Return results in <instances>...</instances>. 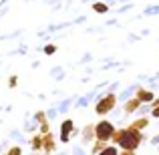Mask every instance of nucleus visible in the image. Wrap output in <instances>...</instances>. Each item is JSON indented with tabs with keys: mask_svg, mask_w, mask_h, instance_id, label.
I'll return each instance as SVG.
<instances>
[{
	"mask_svg": "<svg viewBox=\"0 0 159 155\" xmlns=\"http://www.w3.org/2000/svg\"><path fill=\"white\" fill-rule=\"evenodd\" d=\"M57 151V139H54L52 133H47L43 135V153L44 155H52Z\"/></svg>",
	"mask_w": 159,
	"mask_h": 155,
	"instance_id": "6",
	"label": "nucleus"
},
{
	"mask_svg": "<svg viewBox=\"0 0 159 155\" xmlns=\"http://www.w3.org/2000/svg\"><path fill=\"white\" fill-rule=\"evenodd\" d=\"M141 107H143V103H141L139 99L135 97V95H133L131 99H127V101H125V105H123V109H125V115H133V113H137Z\"/></svg>",
	"mask_w": 159,
	"mask_h": 155,
	"instance_id": "7",
	"label": "nucleus"
},
{
	"mask_svg": "<svg viewBox=\"0 0 159 155\" xmlns=\"http://www.w3.org/2000/svg\"><path fill=\"white\" fill-rule=\"evenodd\" d=\"M149 111H151V117L159 119V107H153V109H149Z\"/></svg>",
	"mask_w": 159,
	"mask_h": 155,
	"instance_id": "18",
	"label": "nucleus"
},
{
	"mask_svg": "<svg viewBox=\"0 0 159 155\" xmlns=\"http://www.w3.org/2000/svg\"><path fill=\"white\" fill-rule=\"evenodd\" d=\"M119 155H137V153H135V151H127V149H121Z\"/></svg>",
	"mask_w": 159,
	"mask_h": 155,
	"instance_id": "20",
	"label": "nucleus"
},
{
	"mask_svg": "<svg viewBox=\"0 0 159 155\" xmlns=\"http://www.w3.org/2000/svg\"><path fill=\"white\" fill-rule=\"evenodd\" d=\"M153 107H159V99H153V103L149 105V109H153Z\"/></svg>",
	"mask_w": 159,
	"mask_h": 155,
	"instance_id": "21",
	"label": "nucleus"
},
{
	"mask_svg": "<svg viewBox=\"0 0 159 155\" xmlns=\"http://www.w3.org/2000/svg\"><path fill=\"white\" fill-rule=\"evenodd\" d=\"M93 10L97 12V14H105V12L109 10V6H107L105 2H95L93 4Z\"/></svg>",
	"mask_w": 159,
	"mask_h": 155,
	"instance_id": "14",
	"label": "nucleus"
},
{
	"mask_svg": "<svg viewBox=\"0 0 159 155\" xmlns=\"http://www.w3.org/2000/svg\"><path fill=\"white\" fill-rule=\"evenodd\" d=\"M0 153H2V145H0Z\"/></svg>",
	"mask_w": 159,
	"mask_h": 155,
	"instance_id": "25",
	"label": "nucleus"
},
{
	"mask_svg": "<svg viewBox=\"0 0 159 155\" xmlns=\"http://www.w3.org/2000/svg\"><path fill=\"white\" fill-rule=\"evenodd\" d=\"M0 155H8V153H6V151H4V153H0Z\"/></svg>",
	"mask_w": 159,
	"mask_h": 155,
	"instance_id": "24",
	"label": "nucleus"
},
{
	"mask_svg": "<svg viewBox=\"0 0 159 155\" xmlns=\"http://www.w3.org/2000/svg\"><path fill=\"white\" fill-rule=\"evenodd\" d=\"M147 141V135L143 131H137L133 129L131 125L127 127H117L115 129V135H113L111 143L117 145L119 149H127V151H137L141 147V143Z\"/></svg>",
	"mask_w": 159,
	"mask_h": 155,
	"instance_id": "1",
	"label": "nucleus"
},
{
	"mask_svg": "<svg viewBox=\"0 0 159 155\" xmlns=\"http://www.w3.org/2000/svg\"><path fill=\"white\" fill-rule=\"evenodd\" d=\"M57 52V44H47L44 47V54H54Z\"/></svg>",
	"mask_w": 159,
	"mask_h": 155,
	"instance_id": "16",
	"label": "nucleus"
},
{
	"mask_svg": "<svg viewBox=\"0 0 159 155\" xmlns=\"http://www.w3.org/2000/svg\"><path fill=\"white\" fill-rule=\"evenodd\" d=\"M107 141H99V139H95L93 141V145H91V155H99V153H101L103 151V149H105L107 147Z\"/></svg>",
	"mask_w": 159,
	"mask_h": 155,
	"instance_id": "11",
	"label": "nucleus"
},
{
	"mask_svg": "<svg viewBox=\"0 0 159 155\" xmlns=\"http://www.w3.org/2000/svg\"><path fill=\"white\" fill-rule=\"evenodd\" d=\"M73 155H87V153L83 151L81 147H75V149H73Z\"/></svg>",
	"mask_w": 159,
	"mask_h": 155,
	"instance_id": "19",
	"label": "nucleus"
},
{
	"mask_svg": "<svg viewBox=\"0 0 159 155\" xmlns=\"http://www.w3.org/2000/svg\"><path fill=\"white\" fill-rule=\"evenodd\" d=\"M6 153H8V155H22V147H20V145H12V147L8 149Z\"/></svg>",
	"mask_w": 159,
	"mask_h": 155,
	"instance_id": "15",
	"label": "nucleus"
},
{
	"mask_svg": "<svg viewBox=\"0 0 159 155\" xmlns=\"http://www.w3.org/2000/svg\"><path fill=\"white\" fill-rule=\"evenodd\" d=\"M119 151H121V149H119V147H117V145H113V143H109V145H107V147H105V149H103V151H101V153H99V155H119Z\"/></svg>",
	"mask_w": 159,
	"mask_h": 155,
	"instance_id": "13",
	"label": "nucleus"
},
{
	"mask_svg": "<svg viewBox=\"0 0 159 155\" xmlns=\"http://www.w3.org/2000/svg\"><path fill=\"white\" fill-rule=\"evenodd\" d=\"M34 123L39 125V127H40V125H47L48 123V115L44 111H36L34 113Z\"/></svg>",
	"mask_w": 159,
	"mask_h": 155,
	"instance_id": "12",
	"label": "nucleus"
},
{
	"mask_svg": "<svg viewBox=\"0 0 159 155\" xmlns=\"http://www.w3.org/2000/svg\"><path fill=\"white\" fill-rule=\"evenodd\" d=\"M115 125L111 123L109 119H101V121H97L95 123V137H97L99 141H111L113 139V135H115Z\"/></svg>",
	"mask_w": 159,
	"mask_h": 155,
	"instance_id": "3",
	"label": "nucleus"
},
{
	"mask_svg": "<svg viewBox=\"0 0 159 155\" xmlns=\"http://www.w3.org/2000/svg\"><path fill=\"white\" fill-rule=\"evenodd\" d=\"M30 155H44V153H34V151H32V153H30Z\"/></svg>",
	"mask_w": 159,
	"mask_h": 155,
	"instance_id": "23",
	"label": "nucleus"
},
{
	"mask_svg": "<svg viewBox=\"0 0 159 155\" xmlns=\"http://www.w3.org/2000/svg\"><path fill=\"white\" fill-rule=\"evenodd\" d=\"M115 107H117V95L115 93H107V95H103V97L95 103V113H97L99 117H105Z\"/></svg>",
	"mask_w": 159,
	"mask_h": 155,
	"instance_id": "2",
	"label": "nucleus"
},
{
	"mask_svg": "<svg viewBox=\"0 0 159 155\" xmlns=\"http://www.w3.org/2000/svg\"><path fill=\"white\" fill-rule=\"evenodd\" d=\"M135 97L139 99V101L143 103V105H151V103H153V99H155V95H153V91L143 89V87H141V89H137V91H135Z\"/></svg>",
	"mask_w": 159,
	"mask_h": 155,
	"instance_id": "8",
	"label": "nucleus"
},
{
	"mask_svg": "<svg viewBox=\"0 0 159 155\" xmlns=\"http://www.w3.org/2000/svg\"><path fill=\"white\" fill-rule=\"evenodd\" d=\"M16 85H18V77H16V75H12V77L8 79V87H10V89H14Z\"/></svg>",
	"mask_w": 159,
	"mask_h": 155,
	"instance_id": "17",
	"label": "nucleus"
},
{
	"mask_svg": "<svg viewBox=\"0 0 159 155\" xmlns=\"http://www.w3.org/2000/svg\"><path fill=\"white\" fill-rule=\"evenodd\" d=\"M30 149L34 153H43V135L36 133V135L30 137Z\"/></svg>",
	"mask_w": 159,
	"mask_h": 155,
	"instance_id": "9",
	"label": "nucleus"
},
{
	"mask_svg": "<svg viewBox=\"0 0 159 155\" xmlns=\"http://www.w3.org/2000/svg\"><path fill=\"white\" fill-rule=\"evenodd\" d=\"M151 143H153V145H159V135L153 137V139H151Z\"/></svg>",
	"mask_w": 159,
	"mask_h": 155,
	"instance_id": "22",
	"label": "nucleus"
},
{
	"mask_svg": "<svg viewBox=\"0 0 159 155\" xmlns=\"http://www.w3.org/2000/svg\"><path fill=\"white\" fill-rule=\"evenodd\" d=\"M81 135V131H79L77 127H75V121L73 119H65L61 123V143H69L73 137Z\"/></svg>",
	"mask_w": 159,
	"mask_h": 155,
	"instance_id": "4",
	"label": "nucleus"
},
{
	"mask_svg": "<svg viewBox=\"0 0 159 155\" xmlns=\"http://www.w3.org/2000/svg\"><path fill=\"white\" fill-rule=\"evenodd\" d=\"M131 127H133V129H137V131H145V129L149 127V119L141 115V117H137V119L131 123Z\"/></svg>",
	"mask_w": 159,
	"mask_h": 155,
	"instance_id": "10",
	"label": "nucleus"
},
{
	"mask_svg": "<svg viewBox=\"0 0 159 155\" xmlns=\"http://www.w3.org/2000/svg\"><path fill=\"white\" fill-rule=\"evenodd\" d=\"M95 139H97V137H95V125L87 123L85 127L81 129V143L83 145H93Z\"/></svg>",
	"mask_w": 159,
	"mask_h": 155,
	"instance_id": "5",
	"label": "nucleus"
}]
</instances>
